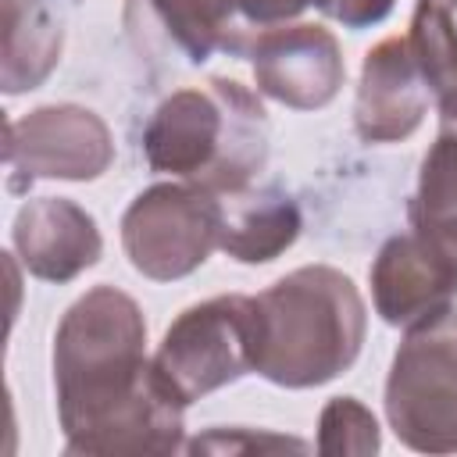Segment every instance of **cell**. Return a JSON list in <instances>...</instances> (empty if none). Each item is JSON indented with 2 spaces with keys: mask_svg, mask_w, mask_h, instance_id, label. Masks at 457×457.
<instances>
[{
  "mask_svg": "<svg viewBox=\"0 0 457 457\" xmlns=\"http://www.w3.org/2000/svg\"><path fill=\"white\" fill-rule=\"evenodd\" d=\"M411 54L432 89V104H446L457 96V25L453 14L439 0H418L411 14V29L403 32Z\"/></svg>",
  "mask_w": 457,
  "mask_h": 457,
  "instance_id": "cell-16",
  "label": "cell"
},
{
  "mask_svg": "<svg viewBox=\"0 0 457 457\" xmlns=\"http://www.w3.org/2000/svg\"><path fill=\"white\" fill-rule=\"evenodd\" d=\"M418 243L457 278V139L436 136L421 157L418 189L407 207Z\"/></svg>",
  "mask_w": 457,
  "mask_h": 457,
  "instance_id": "cell-14",
  "label": "cell"
},
{
  "mask_svg": "<svg viewBox=\"0 0 457 457\" xmlns=\"http://www.w3.org/2000/svg\"><path fill=\"white\" fill-rule=\"evenodd\" d=\"M225 200L196 182H157L121 214V246L129 264L154 282L193 275L221 250Z\"/></svg>",
  "mask_w": 457,
  "mask_h": 457,
  "instance_id": "cell-6",
  "label": "cell"
},
{
  "mask_svg": "<svg viewBox=\"0 0 457 457\" xmlns=\"http://www.w3.org/2000/svg\"><path fill=\"white\" fill-rule=\"evenodd\" d=\"M396 0H311L325 18L339 21L343 29H371L389 18Z\"/></svg>",
  "mask_w": 457,
  "mask_h": 457,
  "instance_id": "cell-20",
  "label": "cell"
},
{
  "mask_svg": "<svg viewBox=\"0 0 457 457\" xmlns=\"http://www.w3.org/2000/svg\"><path fill=\"white\" fill-rule=\"evenodd\" d=\"M432 89L411 54L407 36H389L364 54L353 129L364 143H400L428 114Z\"/></svg>",
  "mask_w": 457,
  "mask_h": 457,
  "instance_id": "cell-9",
  "label": "cell"
},
{
  "mask_svg": "<svg viewBox=\"0 0 457 457\" xmlns=\"http://www.w3.org/2000/svg\"><path fill=\"white\" fill-rule=\"evenodd\" d=\"M268 450H307V443L268 428L253 432V428H225V425H214L189 443V453H268Z\"/></svg>",
  "mask_w": 457,
  "mask_h": 457,
  "instance_id": "cell-18",
  "label": "cell"
},
{
  "mask_svg": "<svg viewBox=\"0 0 457 457\" xmlns=\"http://www.w3.org/2000/svg\"><path fill=\"white\" fill-rule=\"evenodd\" d=\"M439 4H443V7L450 11V14H457V0H439Z\"/></svg>",
  "mask_w": 457,
  "mask_h": 457,
  "instance_id": "cell-21",
  "label": "cell"
},
{
  "mask_svg": "<svg viewBox=\"0 0 457 457\" xmlns=\"http://www.w3.org/2000/svg\"><path fill=\"white\" fill-rule=\"evenodd\" d=\"M246 57L257 93L293 111H318L332 104L346 79L339 39L325 25L311 21H286L257 32Z\"/></svg>",
  "mask_w": 457,
  "mask_h": 457,
  "instance_id": "cell-8",
  "label": "cell"
},
{
  "mask_svg": "<svg viewBox=\"0 0 457 457\" xmlns=\"http://www.w3.org/2000/svg\"><path fill=\"white\" fill-rule=\"evenodd\" d=\"M386 418L418 453H457V303L403 328L386 378Z\"/></svg>",
  "mask_w": 457,
  "mask_h": 457,
  "instance_id": "cell-4",
  "label": "cell"
},
{
  "mask_svg": "<svg viewBox=\"0 0 457 457\" xmlns=\"http://www.w3.org/2000/svg\"><path fill=\"white\" fill-rule=\"evenodd\" d=\"M54 400L64 453H175L186 436V403L146 357V318L114 289L82 293L54 332Z\"/></svg>",
  "mask_w": 457,
  "mask_h": 457,
  "instance_id": "cell-1",
  "label": "cell"
},
{
  "mask_svg": "<svg viewBox=\"0 0 457 457\" xmlns=\"http://www.w3.org/2000/svg\"><path fill=\"white\" fill-rule=\"evenodd\" d=\"M4 161L14 175L93 182L114 161V136L107 121L79 104H46L18 121H7Z\"/></svg>",
  "mask_w": 457,
  "mask_h": 457,
  "instance_id": "cell-7",
  "label": "cell"
},
{
  "mask_svg": "<svg viewBox=\"0 0 457 457\" xmlns=\"http://www.w3.org/2000/svg\"><path fill=\"white\" fill-rule=\"evenodd\" d=\"M61 61V25L43 0H4V64L7 96L36 89Z\"/></svg>",
  "mask_w": 457,
  "mask_h": 457,
  "instance_id": "cell-15",
  "label": "cell"
},
{
  "mask_svg": "<svg viewBox=\"0 0 457 457\" xmlns=\"http://www.w3.org/2000/svg\"><path fill=\"white\" fill-rule=\"evenodd\" d=\"M257 303L253 371L286 389H311L353 368L368 332V307L350 275L307 264L264 293Z\"/></svg>",
  "mask_w": 457,
  "mask_h": 457,
  "instance_id": "cell-2",
  "label": "cell"
},
{
  "mask_svg": "<svg viewBox=\"0 0 457 457\" xmlns=\"http://www.w3.org/2000/svg\"><path fill=\"white\" fill-rule=\"evenodd\" d=\"M371 303L393 328H411L457 300V278L418 243L414 232L389 236L368 271Z\"/></svg>",
  "mask_w": 457,
  "mask_h": 457,
  "instance_id": "cell-12",
  "label": "cell"
},
{
  "mask_svg": "<svg viewBox=\"0 0 457 457\" xmlns=\"http://www.w3.org/2000/svg\"><path fill=\"white\" fill-rule=\"evenodd\" d=\"M257 353V303L243 293L211 296L186 307L164 332L154 371L189 407L207 393L253 371Z\"/></svg>",
  "mask_w": 457,
  "mask_h": 457,
  "instance_id": "cell-5",
  "label": "cell"
},
{
  "mask_svg": "<svg viewBox=\"0 0 457 457\" xmlns=\"http://www.w3.org/2000/svg\"><path fill=\"white\" fill-rule=\"evenodd\" d=\"M318 453H378L382 432L357 396H332L318 414Z\"/></svg>",
  "mask_w": 457,
  "mask_h": 457,
  "instance_id": "cell-17",
  "label": "cell"
},
{
  "mask_svg": "<svg viewBox=\"0 0 457 457\" xmlns=\"http://www.w3.org/2000/svg\"><path fill=\"white\" fill-rule=\"evenodd\" d=\"M125 29L150 61L196 68L218 50L246 54V39L232 29L218 0H125Z\"/></svg>",
  "mask_w": 457,
  "mask_h": 457,
  "instance_id": "cell-10",
  "label": "cell"
},
{
  "mask_svg": "<svg viewBox=\"0 0 457 457\" xmlns=\"http://www.w3.org/2000/svg\"><path fill=\"white\" fill-rule=\"evenodd\" d=\"M218 7L225 11V18L232 21V29L246 39L264 32V29H275V25H286V21H296L311 0H218Z\"/></svg>",
  "mask_w": 457,
  "mask_h": 457,
  "instance_id": "cell-19",
  "label": "cell"
},
{
  "mask_svg": "<svg viewBox=\"0 0 457 457\" xmlns=\"http://www.w3.org/2000/svg\"><path fill=\"white\" fill-rule=\"evenodd\" d=\"M14 250L29 275L43 282H71L104 253L96 218L68 196H36L18 207L11 225Z\"/></svg>",
  "mask_w": 457,
  "mask_h": 457,
  "instance_id": "cell-11",
  "label": "cell"
},
{
  "mask_svg": "<svg viewBox=\"0 0 457 457\" xmlns=\"http://www.w3.org/2000/svg\"><path fill=\"white\" fill-rule=\"evenodd\" d=\"M225 200V228H221V250L239 264H268L278 253H286L300 228V207L293 196L278 189H243Z\"/></svg>",
  "mask_w": 457,
  "mask_h": 457,
  "instance_id": "cell-13",
  "label": "cell"
},
{
  "mask_svg": "<svg viewBox=\"0 0 457 457\" xmlns=\"http://www.w3.org/2000/svg\"><path fill=\"white\" fill-rule=\"evenodd\" d=\"M143 157L154 171L218 196L243 193L268 164V111L257 93L221 75L175 89L143 129Z\"/></svg>",
  "mask_w": 457,
  "mask_h": 457,
  "instance_id": "cell-3",
  "label": "cell"
}]
</instances>
